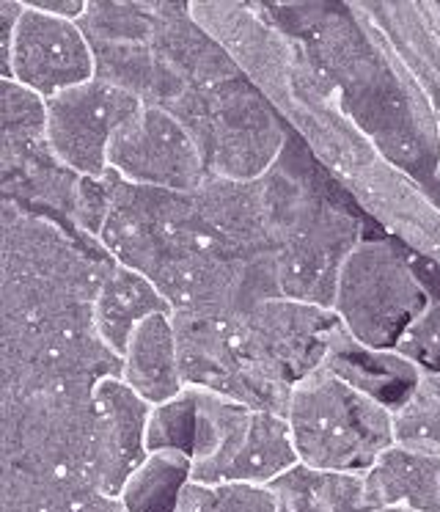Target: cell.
<instances>
[{
  "mask_svg": "<svg viewBox=\"0 0 440 512\" xmlns=\"http://www.w3.org/2000/svg\"><path fill=\"white\" fill-rule=\"evenodd\" d=\"M256 411L215 391L198 389V433L193 446V482L226 485L245 455Z\"/></svg>",
  "mask_w": 440,
  "mask_h": 512,
  "instance_id": "obj_14",
  "label": "cell"
},
{
  "mask_svg": "<svg viewBox=\"0 0 440 512\" xmlns=\"http://www.w3.org/2000/svg\"><path fill=\"white\" fill-rule=\"evenodd\" d=\"M366 501L372 510L399 507L440 512V457L394 444L366 474Z\"/></svg>",
  "mask_w": 440,
  "mask_h": 512,
  "instance_id": "obj_17",
  "label": "cell"
},
{
  "mask_svg": "<svg viewBox=\"0 0 440 512\" xmlns=\"http://www.w3.org/2000/svg\"><path fill=\"white\" fill-rule=\"evenodd\" d=\"M171 317H174L185 386L215 391L229 400L248 405L253 411L284 416L292 389L278 386L248 367V361L237 353V347L231 342L229 323L193 317V314H171Z\"/></svg>",
  "mask_w": 440,
  "mask_h": 512,
  "instance_id": "obj_9",
  "label": "cell"
},
{
  "mask_svg": "<svg viewBox=\"0 0 440 512\" xmlns=\"http://www.w3.org/2000/svg\"><path fill=\"white\" fill-rule=\"evenodd\" d=\"M264 179L281 295L330 309L339 273L363 237V218L295 133Z\"/></svg>",
  "mask_w": 440,
  "mask_h": 512,
  "instance_id": "obj_1",
  "label": "cell"
},
{
  "mask_svg": "<svg viewBox=\"0 0 440 512\" xmlns=\"http://www.w3.org/2000/svg\"><path fill=\"white\" fill-rule=\"evenodd\" d=\"M196 138L209 177L256 182L267 177L289 144V127L245 78L218 89H187L168 108Z\"/></svg>",
  "mask_w": 440,
  "mask_h": 512,
  "instance_id": "obj_3",
  "label": "cell"
},
{
  "mask_svg": "<svg viewBox=\"0 0 440 512\" xmlns=\"http://www.w3.org/2000/svg\"><path fill=\"white\" fill-rule=\"evenodd\" d=\"M119 378L149 405H163L187 389L171 312L143 320L121 356Z\"/></svg>",
  "mask_w": 440,
  "mask_h": 512,
  "instance_id": "obj_16",
  "label": "cell"
},
{
  "mask_svg": "<svg viewBox=\"0 0 440 512\" xmlns=\"http://www.w3.org/2000/svg\"><path fill=\"white\" fill-rule=\"evenodd\" d=\"M47 144V100L17 80L0 78V157Z\"/></svg>",
  "mask_w": 440,
  "mask_h": 512,
  "instance_id": "obj_20",
  "label": "cell"
},
{
  "mask_svg": "<svg viewBox=\"0 0 440 512\" xmlns=\"http://www.w3.org/2000/svg\"><path fill=\"white\" fill-rule=\"evenodd\" d=\"M281 512H372L363 474H336L295 466L270 482Z\"/></svg>",
  "mask_w": 440,
  "mask_h": 512,
  "instance_id": "obj_18",
  "label": "cell"
},
{
  "mask_svg": "<svg viewBox=\"0 0 440 512\" xmlns=\"http://www.w3.org/2000/svg\"><path fill=\"white\" fill-rule=\"evenodd\" d=\"M198 433V389L187 386L182 394L163 405H152L146 424V449L149 452H185L193 455Z\"/></svg>",
  "mask_w": 440,
  "mask_h": 512,
  "instance_id": "obj_21",
  "label": "cell"
},
{
  "mask_svg": "<svg viewBox=\"0 0 440 512\" xmlns=\"http://www.w3.org/2000/svg\"><path fill=\"white\" fill-rule=\"evenodd\" d=\"M143 102L105 80H88L47 100V141L55 157L77 177L108 174V149Z\"/></svg>",
  "mask_w": 440,
  "mask_h": 512,
  "instance_id": "obj_8",
  "label": "cell"
},
{
  "mask_svg": "<svg viewBox=\"0 0 440 512\" xmlns=\"http://www.w3.org/2000/svg\"><path fill=\"white\" fill-rule=\"evenodd\" d=\"M108 171L138 188L168 193H196L209 179L196 138L160 105H143L116 133L108 149Z\"/></svg>",
  "mask_w": 440,
  "mask_h": 512,
  "instance_id": "obj_7",
  "label": "cell"
},
{
  "mask_svg": "<svg viewBox=\"0 0 440 512\" xmlns=\"http://www.w3.org/2000/svg\"><path fill=\"white\" fill-rule=\"evenodd\" d=\"M97 78V58L77 20H64L25 0V12L14 34L9 75L44 100Z\"/></svg>",
  "mask_w": 440,
  "mask_h": 512,
  "instance_id": "obj_10",
  "label": "cell"
},
{
  "mask_svg": "<svg viewBox=\"0 0 440 512\" xmlns=\"http://www.w3.org/2000/svg\"><path fill=\"white\" fill-rule=\"evenodd\" d=\"M396 444L440 457V394L418 386L410 400L394 413Z\"/></svg>",
  "mask_w": 440,
  "mask_h": 512,
  "instance_id": "obj_23",
  "label": "cell"
},
{
  "mask_svg": "<svg viewBox=\"0 0 440 512\" xmlns=\"http://www.w3.org/2000/svg\"><path fill=\"white\" fill-rule=\"evenodd\" d=\"M154 47L187 89H218L242 78L226 50L198 28L185 3H157Z\"/></svg>",
  "mask_w": 440,
  "mask_h": 512,
  "instance_id": "obj_13",
  "label": "cell"
},
{
  "mask_svg": "<svg viewBox=\"0 0 440 512\" xmlns=\"http://www.w3.org/2000/svg\"><path fill=\"white\" fill-rule=\"evenodd\" d=\"M339 325L333 309L292 298H270L229 320V334L253 372L292 389L297 380L322 367L330 336Z\"/></svg>",
  "mask_w": 440,
  "mask_h": 512,
  "instance_id": "obj_6",
  "label": "cell"
},
{
  "mask_svg": "<svg viewBox=\"0 0 440 512\" xmlns=\"http://www.w3.org/2000/svg\"><path fill=\"white\" fill-rule=\"evenodd\" d=\"M402 245V254H405L407 265L413 270V276H416L418 287L424 290L429 303H440V262L438 259H432V256L421 254L416 248H410V245Z\"/></svg>",
  "mask_w": 440,
  "mask_h": 512,
  "instance_id": "obj_25",
  "label": "cell"
},
{
  "mask_svg": "<svg viewBox=\"0 0 440 512\" xmlns=\"http://www.w3.org/2000/svg\"><path fill=\"white\" fill-rule=\"evenodd\" d=\"M421 386H424V389H429V391H438V394H440V378H438V375H424V378H421Z\"/></svg>",
  "mask_w": 440,
  "mask_h": 512,
  "instance_id": "obj_27",
  "label": "cell"
},
{
  "mask_svg": "<svg viewBox=\"0 0 440 512\" xmlns=\"http://www.w3.org/2000/svg\"><path fill=\"white\" fill-rule=\"evenodd\" d=\"M179 512H281V504L270 485L190 482L179 501Z\"/></svg>",
  "mask_w": 440,
  "mask_h": 512,
  "instance_id": "obj_22",
  "label": "cell"
},
{
  "mask_svg": "<svg viewBox=\"0 0 440 512\" xmlns=\"http://www.w3.org/2000/svg\"><path fill=\"white\" fill-rule=\"evenodd\" d=\"M94 386L58 383L3 394L6 466L91 482Z\"/></svg>",
  "mask_w": 440,
  "mask_h": 512,
  "instance_id": "obj_4",
  "label": "cell"
},
{
  "mask_svg": "<svg viewBox=\"0 0 440 512\" xmlns=\"http://www.w3.org/2000/svg\"><path fill=\"white\" fill-rule=\"evenodd\" d=\"M427 306L399 240L366 234L341 268L330 309L352 339L388 350Z\"/></svg>",
  "mask_w": 440,
  "mask_h": 512,
  "instance_id": "obj_5",
  "label": "cell"
},
{
  "mask_svg": "<svg viewBox=\"0 0 440 512\" xmlns=\"http://www.w3.org/2000/svg\"><path fill=\"white\" fill-rule=\"evenodd\" d=\"M322 367L394 413L416 394L424 378L421 369L396 347L383 350V347L363 345L352 339L341 325L330 336Z\"/></svg>",
  "mask_w": 440,
  "mask_h": 512,
  "instance_id": "obj_12",
  "label": "cell"
},
{
  "mask_svg": "<svg viewBox=\"0 0 440 512\" xmlns=\"http://www.w3.org/2000/svg\"><path fill=\"white\" fill-rule=\"evenodd\" d=\"M152 405L141 400L119 378L97 380L94 386V446H91V485L119 499L124 482L135 468L149 457L146 449V424Z\"/></svg>",
  "mask_w": 440,
  "mask_h": 512,
  "instance_id": "obj_11",
  "label": "cell"
},
{
  "mask_svg": "<svg viewBox=\"0 0 440 512\" xmlns=\"http://www.w3.org/2000/svg\"><path fill=\"white\" fill-rule=\"evenodd\" d=\"M193 482V460L185 452H149L119 493L124 512H179L182 493Z\"/></svg>",
  "mask_w": 440,
  "mask_h": 512,
  "instance_id": "obj_19",
  "label": "cell"
},
{
  "mask_svg": "<svg viewBox=\"0 0 440 512\" xmlns=\"http://www.w3.org/2000/svg\"><path fill=\"white\" fill-rule=\"evenodd\" d=\"M163 312L174 314L171 303L163 298V292L157 290L143 273L113 259L105 270V279L99 284L94 309H91L94 331L102 339V345L121 361L135 328L143 320H149L152 314Z\"/></svg>",
  "mask_w": 440,
  "mask_h": 512,
  "instance_id": "obj_15",
  "label": "cell"
},
{
  "mask_svg": "<svg viewBox=\"0 0 440 512\" xmlns=\"http://www.w3.org/2000/svg\"><path fill=\"white\" fill-rule=\"evenodd\" d=\"M36 9H42L55 17H64V20H80L86 12L88 0H31Z\"/></svg>",
  "mask_w": 440,
  "mask_h": 512,
  "instance_id": "obj_26",
  "label": "cell"
},
{
  "mask_svg": "<svg viewBox=\"0 0 440 512\" xmlns=\"http://www.w3.org/2000/svg\"><path fill=\"white\" fill-rule=\"evenodd\" d=\"M284 416L300 466L317 471L366 474L396 444L394 411L325 367L297 380Z\"/></svg>",
  "mask_w": 440,
  "mask_h": 512,
  "instance_id": "obj_2",
  "label": "cell"
},
{
  "mask_svg": "<svg viewBox=\"0 0 440 512\" xmlns=\"http://www.w3.org/2000/svg\"><path fill=\"white\" fill-rule=\"evenodd\" d=\"M372 512H410V510H399V507H380V510H372Z\"/></svg>",
  "mask_w": 440,
  "mask_h": 512,
  "instance_id": "obj_28",
  "label": "cell"
},
{
  "mask_svg": "<svg viewBox=\"0 0 440 512\" xmlns=\"http://www.w3.org/2000/svg\"><path fill=\"white\" fill-rule=\"evenodd\" d=\"M396 350L410 358L421 369V375L440 378V303H429L427 309L418 314L413 325L396 342Z\"/></svg>",
  "mask_w": 440,
  "mask_h": 512,
  "instance_id": "obj_24",
  "label": "cell"
}]
</instances>
